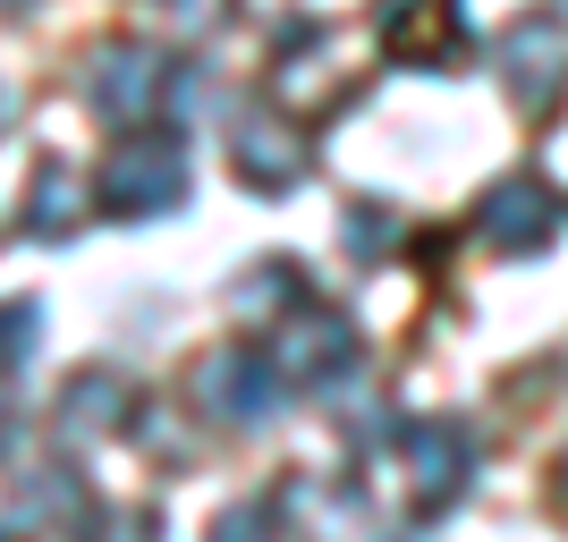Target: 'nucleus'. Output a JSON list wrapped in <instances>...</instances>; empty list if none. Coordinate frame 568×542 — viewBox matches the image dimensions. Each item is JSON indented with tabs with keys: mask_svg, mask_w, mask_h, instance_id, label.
<instances>
[{
	"mask_svg": "<svg viewBox=\"0 0 568 542\" xmlns=\"http://www.w3.org/2000/svg\"><path fill=\"white\" fill-rule=\"evenodd\" d=\"M94 195H102V213H119V221L179 213V204H187V144L179 136H128L111 162H102Z\"/></svg>",
	"mask_w": 568,
	"mask_h": 542,
	"instance_id": "nucleus-1",
	"label": "nucleus"
},
{
	"mask_svg": "<svg viewBox=\"0 0 568 542\" xmlns=\"http://www.w3.org/2000/svg\"><path fill=\"white\" fill-rule=\"evenodd\" d=\"M195 399H204V416L213 425H272L288 399V374H281V356L272 348H246V339H230V348L204 356V374H195Z\"/></svg>",
	"mask_w": 568,
	"mask_h": 542,
	"instance_id": "nucleus-2",
	"label": "nucleus"
},
{
	"mask_svg": "<svg viewBox=\"0 0 568 542\" xmlns=\"http://www.w3.org/2000/svg\"><path fill=\"white\" fill-rule=\"evenodd\" d=\"M500 85L518 111H544L568 85V18L560 9H526L509 34H500Z\"/></svg>",
	"mask_w": 568,
	"mask_h": 542,
	"instance_id": "nucleus-3",
	"label": "nucleus"
},
{
	"mask_svg": "<svg viewBox=\"0 0 568 542\" xmlns=\"http://www.w3.org/2000/svg\"><path fill=\"white\" fill-rule=\"evenodd\" d=\"M306 136L288 127L281 111H246L230 127V170H237V187H255V195H281V187H297L306 178Z\"/></svg>",
	"mask_w": 568,
	"mask_h": 542,
	"instance_id": "nucleus-4",
	"label": "nucleus"
},
{
	"mask_svg": "<svg viewBox=\"0 0 568 542\" xmlns=\"http://www.w3.org/2000/svg\"><path fill=\"white\" fill-rule=\"evenodd\" d=\"M356 356H365V339H356L348 314H297L281 339V374L306 381V390H332V381L356 374Z\"/></svg>",
	"mask_w": 568,
	"mask_h": 542,
	"instance_id": "nucleus-5",
	"label": "nucleus"
},
{
	"mask_svg": "<svg viewBox=\"0 0 568 542\" xmlns=\"http://www.w3.org/2000/svg\"><path fill=\"white\" fill-rule=\"evenodd\" d=\"M162 76H170V60L162 51H144V43H111L94 60V76H85V102H94L102 119H144L153 111V94H162Z\"/></svg>",
	"mask_w": 568,
	"mask_h": 542,
	"instance_id": "nucleus-6",
	"label": "nucleus"
},
{
	"mask_svg": "<svg viewBox=\"0 0 568 542\" xmlns=\"http://www.w3.org/2000/svg\"><path fill=\"white\" fill-rule=\"evenodd\" d=\"M551 229H560V204H551L544 178H500L484 195V237H493L500 255H544Z\"/></svg>",
	"mask_w": 568,
	"mask_h": 542,
	"instance_id": "nucleus-7",
	"label": "nucleus"
},
{
	"mask_svg": "<svg viewBox=\"0 0 568 542\" xmlns=\"http://www.w3.org/2000/svg\"><path fill=\"white\" fill-rule=\"evenodd\" d=\"M407 474H416V509H450L475 474V432L467 425H416L407 432Z\"/></svg>",
	"mask_w": 568,
	"mask_h": 542,
	"instance_id": "nucleus-8",
	"label": "nucleus"
},
{
	"mask_svg": "<svg viewBox=\"0 0 568 542\" xmlns=\"http://www.w3.org/2000/svg\"><path fill=\"white\" fill-rule=\"evenodd\" d=\"M382 43H390V60H442L458 43V0H390Z\"/></svg>",
	"mask_w": 568,
	"mask_h": 542,
	"instance_id": "nucleus-9",
	"label": "nucleus"
},
{
	"mask_svg": "<svg viewBox=\"0 0 568 542\" xmlns=\"http://www.w3.org/2000/svg\"><path fill=\"white\" fill-rule=\"evenodd\" d=\"M60 425L69 432H119L128 425V381L119 374H77L69 399H60Z\"/></svg>",
	"mask_w": 568,
	"mask_h": 542,
	"instance_id": "nucleus-10",
	"label": "nucleus"
},
{
	"mask_svg": "<svg viewBox=\"0 0 568 542\" xmlns=\"http://www.w3.org/2000/svg\"><path fill=\"white\" fill-rule=\"evenodd\" d=\"M77 509V474L69 467H34L18 483V500H9V534H26V525H60Z\"/></svg>",
	"mask_w": 568,
	"mask_h": 542,
	"instance_id": "nucleus-11",
	"label": "nucleus"
},
{
	"mask_svg": "<svg viewBox=\"0 0 568 542\" xmlns=\"http://www.w3.org/2000/svg\"><path fill=\"white\" fill-rule=\"evenodd\" d=\"M26 237H69L77 229V178L60 162L51 170H34V187H26V221H18Z\"/></svg>",
	"mask_w": 568,
	"mask_h": 542,
	"instance_id": "nucleus-12",
	"label": "nucleus"
},
{
	"mask_svg": "<svg viewBox=\"0 0 568 542\" xmlns=\"http://www.w3.org/2000/svg\"><path fill=\"white\" fill-rule=\"evenodd\" d=\"M213 542H272V509H263V500H237L230 518L213 525Z\"/></svg>",
	"mask_w": 568,
	"mask_h": 542,
	"instance_id": "nucleus-13",
	"label": "nucleus"
},
{
	"mask_svg": "<svg viewBox=\"0 0 568 542\" xmlns=\"http://www.w3.org/2000/svg\"><path fill=\"white\" fill-rule=\"evenodd\" d=\"M85 542H153V518H144V509H102V518L85 525Z\"/></svg>",
	"mask_w": 568,
	"mask_h": 542,
	"instance_id": "nucleus-14",
	"label": "nucleus"
},
{
	"mask_svg": "<svg viewBox=\"0 0 568 542\" xmlns=\"http://www.w3.org/2000/svg\"><path fill=\"white\" fill-rule=\"evenodd\" d=\"M34 339H43V306H9V374H26V356H34Z\"/></svg>",
	"mask_w": 568,
	"mask_h": 542,
	"instance_id": "nucleus-15",
	"label": "nucleus"
},
{
	"mask_svg": "<svg viewBox=\"0 0 568 542\" xmlns=\"http://www.w3.org/2000/svg\"><path fill=\"white\" fill-rule=\"evenodd\" d=\"M382 237H390V221H382V213H356L348 221V246H382Z\"/></svg>",
	"mask_w": 568,
	"mask_h": 542,
	"instance_id": "nucleus-16",
	"label": "nucleus"
},
{
	"mask_svg": "<svg viewBox=\"0 0 568 542\" xmlns=\"http://www.w3.org/2000/svg\"><path fill=\"white\" fill-rule=\"evenodd\" d=\"M9 9H26V0H9Z\"/></svg>",
	"mask_w": 568,
	"mask_h": 542,
	"instance_id": "nucleus-17",
	"label": "nucleus"
}]
</instances>
